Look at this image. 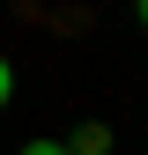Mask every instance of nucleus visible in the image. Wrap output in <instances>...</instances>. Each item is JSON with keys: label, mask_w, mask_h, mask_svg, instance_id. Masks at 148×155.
Masks as SVG:
<instances>
[{"label": "nucleus", "mask_w": 148, "mask_h": 155, "mask_svg": "<svg viewBox=\"0 0 148 155\" xmlns=\"http://www.w3.org/2000/svg\"><path fill=\"white\" fill-rule=\"evenodd\" d=\"M104 148H111V133H104V126H82V133H74V148H67V155H104Z\"/></svg>", "instance_id": "nucleus-1"}, {"label": "nucleus", "mask_w": 148, "mask_h": 155, "mask_svg": "<svg viewBox=\"0 0 148 155\" xmlns=\"http://www.w3.org/2000/svg\"><path fill=\"white\" fill-rule=\"evenodd\" d=\"M8 96H15V67H8V52H0V111H8Z\"/></svg>", "instance_id": "nucleus-2"}, {"label": "nucleus", "mask_w": 148, "mask_h": 155, "mask_svg": "<svg viewBox=\"0 0 148 155\" xmlns=\"http://www.w3.org/2000/svg\"><path fill=\"white\" fill-rule=\"evenodd\" d=\"M15 155H67L59 140H30V148H15Z\"/></svg>", "instance_id": "nucleus-3"}, {"label": "nucleus", "mask_w": 148, "mask_h": 155, "mask_svg": "<svg viewBox=\"0 0 148 155\" xmlns=\"http://www.w3.org/2000/svg\"><path fill=\"white\" fill-rule=\"evenodd\" d=\"M141 22H148V0H141Z\"/></svg>", "instance_id": "nucleus-4"}]
</instances>
